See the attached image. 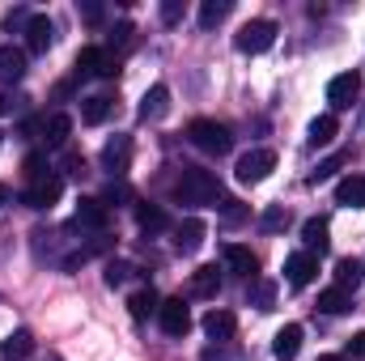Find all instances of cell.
Wrapping results in <instances>:
<instances>
[{"label": "cell", "mask_w": 365, "mask_h": 361, "mask_svg": "<svg viewBox=\"0 0 365 361\" xmlns=\"http://www.w3.org/2000/svg\"><path fill=\"white\" fill-rule=\"evenodd\" d=\"M175 200H179V204H217V200H221V183H217L212 171L182 166L179 183H175Z\"/></svg>", "instance_id": "obj_1"}, {"label": "cell", "mask_w": 365, "mask_h": 361, "mask_svg": "<svg viewBox=\"0 0 365 361\" xmlns=\"http://www.w3.org/2000/svg\"><path fill=\"white\" fill-rule=\"evenodd\" d=\"M187 141H191L200 153H212V158L230 153V145H234L230 128L217 123V119H191V123H187Z\"/></svg>", "instance_id": "obj_2"}, {"label": "cell", "mask_w": 365, "mask_h": 361, "mask_svg": "<svg viewBox=\"0 0 365 361\" xmlns=\"http://www.w3.org/2000/svg\"><path fill=\"white\" fill-rule=\"evenodd\" d=\"M272 43H276V21H268V17L247 21V26L238 30V39H234V47H238L242 56H264Z\"/></svg>", "instance_id": "obj_3"}, {"label": "cell", "mask_w": 365, "mask_h": 361, "mask_svg": "<svg viewBox=\"0 0 365 361\" xmlns=\"http://www.w3.org/2000/svg\"><path fill=\"white\" fill-rule=\"evenodd\" d=\"M272 171H276V153L272 149H251V153H242L238 166H234L238 183H264Z\"/></svg>", "instance_id": "obj_4"}, {"label": "cell", "mask_w": 365, "mask_h": 361, "mask_svg": "<svg viewBox=\"0 0 365 361\" xmlns=\"http://www.w3.org/2000/svg\"><path fill=\"white\" fill-rule=\"evenodd\" d=\"M73 68H77V77H115V56L106 47H81Z\"/></svg>", "instance_id": "obj_5"}, {"label": "cell", "mask_w": 365, "mask_h": 361, "mask_svg": "<svg viewBox=\"0 0 365 361\" xmlns=\"http://www.w3.org/2000/svg\"><path fill=\"white\" fill-rule=\"evenodd\" d=\"M158 319H162V332H166L170 340H182V336L191 332V310L182 306V298H166L162 310H158Z\"/></svg>", "instance_id": "obj_6"}, {"label": "cell", "mask_w": 365, "mask_h": 361, "mask_svg": "<svg viewBox=\"0 0 365 361\" xmlns=\"http://www.w3.org/2000/svg\"><path fill=\"white\" fill-rule=\"evenodd\" d=\"M60 191H64V179H60V175H43V179H34L26 187V204L43 213V208H51V204L60 200Z\"/></svg>", "instance_id": "obj_7"}, {"label": "cell", "mask_w": 365, "mask_h": 361, "mask_svg": "<svg viewBox=\"0 0 365 361\" xmlns=\"http://www.w3.org/2000/svg\"><path fill=\"white\" fill-rule=\"evenodd\" d=\"M357 93H361V73H340V77H331V81H327V102H331L336 111L353 106V102H357Z\"/></svg>", "instance_id": "obj_8"}, {"label": "cell", "mask_w": 365, "mask_h": 361, "mask_svg": "<svg viewBox=\"0 0 365 361\" xmlns=\"http://www.w3.org/2000/svg\"><path fill=\"white\" fill-rule=\"evenodd\" d=\"M314 276H319V255L297 251V255H289V260H284V280H289L293 289H306Z\"/></svg>", "instance_id": "obj_9"}, {"label": "cell", "mask_w": 365, "mask_h": 361, "mask_svg": "<svg viewBox=\"0 0 365 361\" xmlns=\"http://www.w3.org/2000/svg\"><path fill=\"white\" fill-rule=\"evenodd\" d=\"M102 166L110 175H128V166H132V136H110L102 145Z\"/></svg>", "instance_id": "obj_10"}, {"label": "cell", "mask_w": 365, "mask_h": 361, "mask_svg": "<svg viewBox=\"0 0 365 361\" xmlns=\"http://www.w3.org/2000/svg\"><path fill=\"white\" fill-rule=\"evenodd\" d=\"M38 132H43V141H47L51 149H64L68 136H73V119H68L64 111H56V115H47V119L38 123Z\"/></svg>", "instance_id": "obj_11"}, {"label": "cell", "mask_w": 365, "mask_h": 361, "mask_svg": "<svg viewBox=\"0 0 365 361\" xmlns=\"http://www.w3.org/2000/svg\"><path fill=\"white\" fill-rule=\"evenodd\" d=\"M175 247H179L182 255H191V251L204 247V221L200 217H187V221L175 225Z\"/></svg>", "instance_id": "obj_12"}, {"label": "cell", "mask_w": 365, "mask_h": 361, "mask_svg": "<svg viewBox=\"0 0 365 361\" xmlns=\"http://www.w3.org/2000/svg\"><path fill=\"white\" fill-rule=\"evenodd\" d=\"M51 34H56V30H51V21H47L43 13H38V17H30V21H26V51L43 56V51L51 47Z\"/></svg>", "instance_id": "obj_13"}, {"label": "cell", "mask_w": 365, "mask_h": 361, "mask_svg": "<svg viewBox=\"0 0 365 361\" xmlns=\"http://www.w3.org/2000/svg\"><path fill=\"white\" fill-rule=\"evenodd\" d=\"M204 332H208L217 345H225V340H234V332H238V319H234L230 310H208V315H204Z\"/></svg>", "instance_id": "obj_14"}, {"label": "cell", "mask_w": 365, "mask_h": 361, "mask_svg": "<svg viewBox=\"0 0 365 361\" xmlns=\"http://www.w3.org/2000/svg\"><path fill=\"white\" fill-rule=\"evenodd\" d=\"M30 353H34V336H30V332H21V327H17V332H9V336L0 340V361H26Z\"/></svg>", "instance_id": "obj_15"}, {"label": "cell", "mask_w": 365, "mask_h": 361, "mask_svg": "<svg viewBox=\"0 0 365 361\" xmlns=\"http://www.w3.org/2000/svg\"><path fill=\"white\" fill-rule=\"evenodd\" d=\"M106 221H110V213H106L102 200H81V204H77L73 225H81V230H106Z\"/></svg>", "instance_id": "obj_16"}, {"label": "cell", "mask_w": 365, "mask_h": 361, "mask_svg": "<svg viewBox=\"0 0 365 361\" xmlns=\"http://www.w3.org/2000/svg\"><path fill=\"white\" fill-rule=\"evenodd\" d=\"M272 353H276V361H293L302 353V327H297V323H284V327L276 332Z\"/></svg>", "instance_id": "obj_17"}, {"label": "cell", "mask_w": 365, "mask_h": 361, "mask_svg": "<svg viewBox=\"0 0 365 361\" xmlns=\"http://www.w3.org/2000/svg\"><path fill=\"white\" fill-rule=\"evenodd\" d=\"M302 243H306L310 255H323V251L331 247V238H327V217H310V221L302 225Z\"/></svg>", "instance_id": "obj_18"}, {"label": "cell", "mask_w": 365, "mask_h": 361, "mask_svg": "<svg viewBox=\"0 0 365 361\" xmlns=\"http://www.w3.org/2000/svg\"><path fill=\"white\" fill-rule=\"evenodd\" d=\"M26 77V51L21 47H0V81L13 86Z\"/></svg>", "instance_id": "obj_19"}, {"label": "cell", "mask_w": 365, "mask_h": 361, "mask_svg": "<svg viewBox=\"0 0 365 361\" xmlns=\"http://www.w3.org/2000/svg\"><path fill=\"white\" fill-rule=\"evenodd\" d=\"M365 280V264L361 260H336V289H344V293H353V289H361Z\"/></svg>", "instance_id": "obj_20"}, {"label": "cell", "mask_w": 365, "mask_h": 361, "mask_svg": "<svg viewBox=\"0 0 365 361\" xmlns=\"http://www.w3.org/2000/svg\"><path fill=\"white\" fill-rule=\"evenodd\" d=\"M217 289H221V276H217V268H195L191 272V280H187V293L191 298H217Z\"/></svg>", "instance_id": "obj_21"}, {"label": "cell", "mask_w": 365, "mask_h": 361, "mask_svg": "<svg viewBox=\"0 0 365 361\" xmlns=\"http://www.w3.org/2000/svg\"><path fill=\"white\" fill-rule=\"evenodd\" d=\"M336 204H344V208H365V179L361 175H349V179L336 183Z\"/></svg>", "instance_id": "obj_22"}, {"label": "cell", "mask_w": 365, "mask_h": 361, "mask_svg": "<svg viewBox=\"0 0 365 361\" xmlns=\"http://www.w3.org/2000/svg\"><path fill=\"white\" fill-rule=\"evenodd\" d=\"M128 310H132V319H149V315H158V310H162L158 289H153V285H149V289H136V293L128 298Z\"/></svg>", "instance_id": "obj_23"}, {"label": "cell", "mask_w": 365, "mask_h": 361, "mask_svg": "<svg viewBox=\"0 0 365 361\" xmlns=\"http://www.w3.org/2000/svg\"><path fill=\"white\" fill-rule=\"evenodd\" d=\"M225 264H230L234 272H242V276H255V272H259L255 251H251V247H242V243H230V247H225Z\"/></svg>", "instance_id": "obj_24"}, {"label": "cell", "mask_w": 365, "mask_h": 361, "mask_svg": "<svg viewBox=\"0 0 365 361\" xmlns=\"http://www.w3.org/2000/svg\"><path fill=\"white\" fill-rule=\"evenodd\" d=\"M166 111H170V90L166 86H153L140 98V119H162Z\"/></svg>", "instance_id": "obj_25"}, {"label": "cell", "mask_w": 365, "mask_h": 361, "mask_svg": "<svg viewBox=\"0 0 365 361\" xmlns=\"http://www.w3.org/2000/svg\"><path fill=\"white\" fill-rule=\"evenodd\" d=\"M136 225H140L145 234H162V230L170 225V217H166V208H158V204H140V208H136Z\"/></svg>", "instance_id": "obj_26"}, {"label": "cell", "mask_w": 365, "mask_h": 361, "mask_svg": "<svg viewBox=\"0 0 365 361\" xmlns=\"http://www.w3.org/2000/svg\"><path fill=\"white\" fill-rule=\"evenodd\" d=\"M336 132H340L336 115H319V119L310 123V145H314V149H323V145H331V141H336Z\"/></svg>", "instance_id": "obj_27"}, {"label": "cell", "mask_w": 365, "mask_h": 361, "mask_svg": "<svg viewBox=\"0 0 365 361\" xmlns=\"http://www.w3.org/2000/svg\"><path fill=\"white\" fill-rule=\"evenodd\" d=\"M349 306H353V293H344V289H336V285L319 293V310H323V315H344Z\"/></svg>", "instance_id": "obj_28"}, {"label": "cell", "mask_w": 365, "mask_h": 361, "mask_svg": "<svg viewBox=\"0 0 365 361\" xmlns=\"http://www.w3.org/2000/svg\"><path fill=\"white\" fill-rule=\"evenodd\" d=\"M106 115H110V98H106V93H93V98H86V106H81V119H86L90 128L106 123Z\"/></svg>", "instance_id": "obj_29"}, {"label": "cell", "mask_w": 365, "mask_h": 361, "mask_svg": "<svg viewBox=\"0 0 365 361\" xmlns=\"http://www.w3.org/2000/svg\"><path fill=\"white\" fill-rule=\"evenodd\" d=\"M225 17H230V0H204V4H200V26H204V30L221 26Z\"/></svg>", "instance_id": "obj_30"}, {"label": "cell", "mask_w": 365, "mask_h": 361, "mask_svg": "<svg viewBox=\"0 0 365 361\" xmlns=\"http://www.w3.org/2000/svg\"><path fill=\"white\" fill-rule=\"evenodd\" d=\"M349 162H353V153H349V149H340V153H331L327 162H319V171H314L310 179H314V183H327V179H336V171H340V166H349Z\"/></svg>", "instance_id": "obj_31"}, {"label": "cell", "mask_w": 365, "mask_h": 361, "mask_svg": "<svg viewBox=\"0 0 365 361\" xmlns=\"http://www.w3.org/2000/svg\"><path fill=\"white\" fill-rule=\"evenodd\" d=\"M200 361H247V357H242V349H234V345L225 340V345H208V349L200 353Z\"/></svg>", "instance_id": "obj_32"}, {"label": "cell", "mask_w": 365, "mask_h": 361, "mask_svg": "<svg viewBox=\"0 0 365 361\" xmlns=\"http://www.w3.org/2000/svg\"><path fill=\"white\" fill-rule=\"evenodd\" d=\"M132 34H136V30H132L128 21H119V26L110 30V43H106V51H110V56H115V51H128V47H132Z\"/></svg>", "instance_id": "obj_33"}, {"label": "cell", "mask_w": 365, "mask_h": 361, "mask_svg": "<svg viewBox=\"0 0 365 361\" xmlns=\"http://www.w3.org/2000/svg\"><path fill=\"white\" fill-rule=\"evenodd\" d=\"M272 298H276V285H268V280H255V289H251V302H255L259 310H272Z\"/></svg>", "instance_id": "obj_34"}, {"label": "cell", "mask_w": 365, "mask_h": 361, "mask_svg": "<svg viewBox=\"0 0 365 361\" xmlns=\"http://www.w3.org/2000/svg\"><path fill=\"white\" fill-rule=\"evenodd\" d=\"M182 13H187V4H182V0H162V21H166V26L182 21Z\"/></svg>", "instance_id": "obj_35"}, {"label": "cell", "mask_w": 365, "mask_h": 361, "mask_svg": "<svg viewBox=\"0 0 365 361\" xmlns=\"http://www.w3.org/2000/svg\"><path fill=\"white\" fill-rule=\"evenodd\" d=\"M43 175H47V158L43 153H30L26 158V179L34 183V179H43Z\"/></svg>", "instance_id": "obj_36"}, {"label": "cell", "mask_w": 365, "mask_h": 361, "mask_svg": "<svg viewBox=\"0 0 365 361\" xmlns=\"http://www.w3.org/2000/svg\"><path fill=\"white\" fill-rule=\"evenodd\" d=\"M128 264H115V260H110V264H106V285H110V289H115V285H123V280H128Z\"/></svg>", "instance_id": "obj_37"}, {"label": "cell", "mask_w": 365, "mask_h": 361, "mask_svg": "<svg viewBox=\"0 0 365 361\" xmlns=\"http://www.w3.org/2000/svg\"><path fill=\"white\" fill-rule=\"evenodd\" d=\"M280 225H284V213L280 208H268L264 213V230H280Z\"/></svg>", "instance_id": "obj_38"}, {"label": "cell", "mask_w": 365, "mask_h": 361, "mask_svg": "<svg viewBox=\"0 0 365 361\" xmlns=\"http://www.w3.org/2000/svg\"><path fill=\"white\" fill-rule=\"evenodd\" d=\"M349 349H353V357H365V332H357V336L349 340Z\"/></svg>", "instance_id": "obj_39"}, {"label": "cell", "mask_w": 365, "mask_h": 361, "mask_svg": "<svg viewBox=\"0 0 365 361\" xmlns=\"http://www.w3.org/2000/svg\"><path fill=\"white\" fill-rule=\"evenodd\" d=\"M81 13H86V21H102V9H98V4H86Z\"/></svg>", "instance_id": "obj_40"}, {"label": "cell", "mask_w": 365, "mask_h": 361, "mask_svg": "<svg viewBox=\"0 0 365 361\" xmlns=\"http://www.w3.org/2000/svg\"><path fill=\"white\" fill-rule=\"evenodd\" d=\"M4 111H13V102H4V93H0V115H4Z\"/></svg>", "instance_id": "obj_41"}, {"label": "cell", "mask_w": 365, "mask_h": 361, "mask_svg": "<svg viewBox=\"0 0 365 361\" xmlns=\"http://www.w3.org/2000/svg\"><path fill=\"white\" fill-rule=\"evenodd\" d=\"M4 200H9V191H4V183H0V204H4Z\"/></svg>", "instance_id": "obj_42"}, {"label": "cell", "mask_w": 365, "mask_h": 361, "mask_svg": "<svg viewBox=\"0 0 365 361\" xmlns=\"http://www.w3.org/2000/svg\"><path fill=\"white\" fill-rule=\"evenodd\" d=\"M319 361H344V357H319Z\"/></svg>", "instance_id": "obj_43"}]
</instances>
